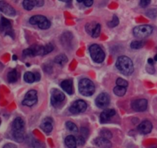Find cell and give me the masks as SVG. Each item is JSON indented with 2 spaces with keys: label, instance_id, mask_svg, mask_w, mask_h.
<instances>
[{
  "label": "cell",
  "instance_id": "6da1fadb",
  "mask_svg": "<svg viewBox=\"0 0 157 148\" xmlns=\"http://www.w3.org/2000/svg\"><path fill=\"white\" fill-rule=\"evenodd\" d=\"M116 67L121 73L124 75H130L134 71L133 61L129 57L122 55L117 58L116 61Z\"/></svg>",
  "mask_w": 157,
  "mask_h": 148
},
{
  "label": "cell",
  "instance_id": "7a4b0ae2",
  "mask_svg": "<svg viewBox=\"0 0 157 148\" xmlns=\"http://www.w3.org/2000/svg\"><path fill=\"white\" fill-rule=\"evenodd\" d=\"M12 128L14 140L18 143L22 142L25 138V122L22 118H15L12 122Z\"/></svg>",
  "mask_w": 157,
  "mask_h": 148
},
{
  "label": "cell",
  "instance_id": "3957f363",
  "mask_svg": "<svg viewBox=\"0 0 157 148\" xmlns=\"http://www.w3.org/2000/svg\"><path fill=\"white\" fill-rule=\"evenodd\" d=\"M79 92L85 97L91 96L95 92V85L92 81L88 78H83L79 81L78 84Z\"/></svg>",
  "mask_w": 157,
  "mask_h": 148
},
{
  "label": "cell",
  "instance_id": "277c9868",
  "mask_svg": "<svg viewBox=\"0 0 157 148\" xmlns=\"http://www.w3.org/2000/svg\"><path fill=\"white\" fill-rule=\"evenodd\" d=\"M90 57L96 63H102L105 59V53L99 45L93 44L89 48Z\"/></svg>",
  "mask_w": 157,
  "mask_h": 148
},
{
  "label": "cell",
  "instance_id": "5b68a950",
  "mask_svg": "<svg viewBox=\"0 0 157 148\" xmlns=\"http://www.w3.org/2000/svg\"><path fill=\"white\" fill-rule=\"evenodd\" d=\"M153 29L150 25H141L136 26L133 29V35L136 38H140V40L150 36L153 32Z\"/></svg>",
  "mask_w": 157,
  "mask_h": 148
},
{
  "label": "cell",
  "instance_id": "8992f818",
  "mask_svg": "<svg viewBox=\"0 0 157 148\" xmlns=\"http://www.w3.org/2000/svg\"><path fill=\"white\" fill-rule=\"evenodd\" d=\"M29 22L34 25H37L39 29H43V30L49 29L51 26V21L45 16L41 15H33L32 17H31L29 19Z\"/></svg>",
  "mask_w": 157,
  "mask_h": 148
},
{
  "label": "cell",
  "instance_id": "52a82bcc",
  "mask_svg": "<svg viewBox=\"0 0 157 148\" xmlns=\"http://www.w3.org/2000/svg\"><path fill=\"white\" fill-rule=\"evenodd\" d=\"M87 105L86 102L83 100H77L69 107V111L71 114L78 115V114L83 113L87 110Z\"/></svg>",
  "mask_w": 157,
  "mask_h": 148
},
{
  "label": "cell",
  "instance_id": "ba28073f",
  "mask_svg": "<svg viewBox=\"0 0 157 148\" xmlns=\"http://www.w3.org/2000/svg\"><path fill=\"white\" fill-rule=\"evenodd\" d=\"M65 99V95L63 92L58 89H52V96H51V103L54 107L59 106Z\"/></svg>",
  "mask_w": 157,
  "mask_h": 148
},
{
  "label": "cell",
  "instance_id": "9c48e42d",
  "mask_svg": "<svg viewBox=\"0 0 157 148\" xmlns=\"http://www.w3.org/2000/svg\"><path fill=\"white\" fill-rule=\"evenodd\" d=\"M0 32L6 35H10L12 38L14 37L12 23L9 19L4 17H2L1 21H0Z\"/></svg>",
  "mask_w": 157,
  "mask_h": 148
},
{
  "label": "cell",
  "instance_id": "30bf717a",
  "mask_svg": "<svg viewBox=\"0 0 157 148\" xmlns=\"http://www.w3.org/2000/svg\"><path fill=\"white\" fill-rule=\"evenodd\" d=\"M38 101L37 92L35 90H31L26 93L24 100L22 101V104L28 107H32L35 105Z\"/></svg>",
  "mask_w": 157,
  "mask_h": 148
},
{
  "label": "cell",
  "instance_id": "8fae6325",
  "mask_svg": "<svg viewBox=\"0 0 157 148\" xmlns=\"http://www.w3.org/2000/svg\"><path fill=\"white\" fill-rule=\"evenodd\" d=\"M148 105V101L147 99H137L133 101L131 103V107L136 112H143L145 111L147 108Z\"/></svg>",
  "mask_w": 157,
  "mask_h": 148
},
{
  "label": "cell",
  "instance_id": "7c38bea8",
  "mask_svg": "<svg viewBox=\"0 0 157 148\" xmlns=\"http://www.w3.org/2000/svg\"><path fill=\"white\" fill-rule=\"evenodd\" d=\"M110 98L108 94L107 93H101L95 100V104L100 108H104L107 107L110 104Z\"/></svg>",
  "mask_w": 157,
  "mask_h": 148
},
{
  "label": "cell",
  "instance_id": "4fadbf2b",
  "mask_svg": "<svg viewBox=\"0 0 157 148\" xmlns=\"http://www.w3.org/2000/svg\"><path fill=\"white\" fill-rule=\"evenodd\" d=\"M0 12L9 16H15L16 14L15 9L5 1H0Z\"/></svg>",
  "mask_w": 157,
  "mask_h": 148
},
{
  "label": "cell",
  "instance_id": "5bb4252c",
  "mask_svg": "<svg viewBox=\"0 0 157 148\" xmlns=\"http://www.w3.org/2000/svg\"><path fill=\"white\" fill-rule=\"evenodd\" d=\"M137 129L140 133L142 134H148L151 132L152 129H153V124L150 121L146 120V121H142L139 124Z\"/></svg>",
  "mask_w": 157,
  "mask_h": 148
},
{
  "label": "cell",
  "instance_id": "9a60e30c",
  "mask_svg": "<svg viewBox=\"0 0 157 148\" xmlns=\"http://www.w3.org/2000/svg\"><path fill=\"white\" fill-rule=\"evenodd\" d=\"M94 142V144L97 147L100 148H110L112 147V144L109 141V139L103 138V137H99V138H95Z\"/></svg>",
  "mask_w": 157,
  "mask_h": 148
},
{
  "label": "cell",
  "instance_id": "2e32d148",
  "mask_svg": "<svg viewBox=\"0 0 157 148\" xmlns=\"http://www.w3.org/2000/svg\"><path fill=\"white\" fill-rule=\"evenodd\" d=\"M115 114H116V111L113 109H106L101 114L100 121L101 123L107 122L112 117L114 116Z\"/></svg>",
  "mask_w": 157,
  "mask_h": 148
},
{
  "label": "cell",
  "instance_id": "e0dca14e",
  "mask_svg": "<svg viewBox=\"0 0 157 148\" xmlns=\"http://www.w3.org/2000/svg\"><path fill=\"white\" fill-rule=\"evenodd\" d=\"M41 128L46 134H50L53 129V125H52V120L50 118H46L45 119L43 120L42 123L41 124Z\"/></svg>",
  "mask_w": 157,
  "mask_h": 148
},
{
  "label": "cell",
  "instance_id": "ac0fdd59",
  "mask_svg": "<svg viewBox=\"0 0 157 148\" xmlns=\"http://www.w3.org/2000/svg\"><path fill=\"white\" fill-rule=\"evenodd\" d=\"M61 87L62 88L63 90L68 95H72L73 94V81L70 79L64 80L61 83Z\"/></svg>",
  "mask_w": 157,
  "mask_h": 148
},
{
  "label": "cell",
  "instance_id": "d6986e66",
  "mask_svg": "<svg viewBox=\"0 0 157 148\" xmlns=\"http://www.w3.org/2000/svg\"><path fill=\"white\" fill-rule=\"evenodd\" d=\"M30 48L32 50L34 56H36V55H44V46L40 45H33Z\"/></svg>",
  "mask_w": 157,
  "mask_h": 148
},
{
  "label": "cell",
  "instance_id": "ffe728a7",
  "mask_svg": "<svg viewBox=\"0 0 157 148\" xmlns=\"http://www.w3.org/2000/svg\"><path fill=\"white\" fill-rule=\"evenodd\" d=\"M65 144L68 148H76L78 143L76 138L73 135H69L65 138Z\"/></svg>",
  "mask_w": 157,
  "mask_h": 148
},
{
  "label": "cell",
  "instance_id": "44dd1931",
  "mask_svg": "<svg viewBox=\"0 0 157 148\" xmlns=\"http://www.w3.org/2000/svg\"><path fill=\"white\" fill-rule=\"evenodd\" d=\"M8 81H9V83H15L16 82L17 80H18V72L15 69L14 70H12L11 72H9L8 74Z\"/></svg>",
  "mask_w": 157,
  "mask_h": 148
},
{
  "label": "cell",
  "instance_id": "7402d4cb",
  "mask_svg": "<svg viewBox=\"0 0 157 148\" xmlns=\"http://www.w3.org/2000/svg\"><path fill=\"white\" fill-rule=\"evenodd\" d=\"M54 61L56 64H59V65H64L67 61V58L64 54H61V55L56 56Z\"/></svg>",
  "mask_w": 157,
  "mask_h": 148
},
{
  "label": "cell",
  "instance_id": "603a6c76",
  "mask_svg": "<svg viewBox=\"0 0 157 148\" xmlns=\"http://www.w3.org/2000/svg\"><path fill=\"white\" fill-rule=\"evenodd\" d=\"M127 92V88L121 87V86L117 85L116 87L113 88V93L118 97H123Z\"/></svg>",
  "mask_w": 157,
  "mask_h": 148
},
{
  "label": "cell",
  "instance_id": "cb8c5ba5",
  "mask_svg": "<svg viewBox=\"0 0 157 148\" xmlns=\"http://www.w3.org/2000/svg\"><path fill=\"white\" fill-rule=\"evenodd\" d=\"M24 81H25V82L29 83V84H32V83L35 82V74L30 72H25L24 75Z\"/></svg>",
  "mask_w": 157,
  "mask_h": 148
},
{
  "label": "cell",
  "instance_id": "d4e9b609",
  "mask_svg": "<svg viewBox=\"0 0 157 148\" xmlns=\"http://www.w3.org/2000/svg\"><path fill=\"white\" fill-rule=\"evenodd\" d=\"M144 45V41L142 40H136L133 41L130 44V48L133 49H140Z\"/></svg>",
  "mask_w": 157,
  "mask_h": 148
},
{
  "label": "cell",
  "instance_id": "484cf974",
  "mask_svg": "<svg viewBox=\"0 0 157 148\" xmlns=\"http://www.w3.org/2000/svg\"><path fill=\"white\" fill-rule=\"evenodd\" d=\"M22 6L23 8L27 11L32 10V9L35 7V5H34L32 0H23Z\"/></svg>",
  "mask_w": 157,
  "mask_h": 148
},
{
  "label": "cell",
  "instance_id": "4316f807",
  "mask_svg": "<svg viewBox=\"0 0 157 148\" xmlns=\"http://www.w3.org/2000/svg\"><path fill=\"white\" fill-rule=\"evenodd\" d=\"M65 126H66V128H67L68 130H70V131L75 132V133H77V132L78 131V127L76 126V124H74V123L71 122V121H67V122H66Z\"/></svg>",
  "mask_w": 157,
  "mask_h": 148
},
{
  "label": "cell",
  "instance_id": "83f0119b",
  "mask_svg": "<svg viewBox=\"0 0 157 148\" xmlns=\"http://www.w3.org/2000/svg\"><path fill=\"white\" fill-rule=\"evenodd\" d=\"M101 25L100 24H97L95 28L94 29L93 32L91 33V36L93 38H98V37L100 36V34H101Z\"/></svg>",
  "mask_w": 157,
  "mask_h": 148
},
{
  "label": "cell",
  "instance_id": "f1b7e54d",
  "mask_svg": "<svg viewBox=\"0 0 157 148\" xmlns=\"http://www.w3.org/2000/svg\"><path fill=\"white\" fill-rule=\"evenodd\" d=\"M97 24H98V23L94 22V21H92V22H89L85 26L86 31H87V32L89 34V35H91L92 32H93L94 29Z\"/></svg>",
  "mask_w": 157,
  "mask_h": 148
},
{
  "label": "cell",
  "instance_id": "f546056e",
  "mask_svg": "<svg viewBox=\"0 0 157 148\" xmlns=\"http://www.w3.org/2000/svg\"><path fill=\"white\" fill-rule=\"evenodd\" d=\"M119 24V18L117 15H113V19L111 20L110 21L107 22V25L110 28H113L115 26H117V25Z\"/></svg>",
  "mask_w": 157,
  "mask_h": 148
},
{
  "label": "cell",
  "instance_id": "4dcf8cb0",
  "mask_svg": "<svg viewBox=\"0 0 157 148\" xmlns=\"http://www.w3.org/2000/svg\"><path fill=\"white\" fill-rule=\"evenodd\" d=\"M101 134V137H103V138H105L107 139H110V138H112V133L110 131V130H107V129H103L102 130L100 133Z\"/></svg>",
  "mask_w": 157,
  "mask_h": 148
},
{
  "label": "cell",
  "instance_id": "1f68e13d",
  "mask_svg": "<svg viewBox=\"0 0 157 148\" xmlns=\"http://www.w3.org/2000/svg\"><path fill=\"white\" fill-rule=\"evenodd\" d=\"M116 82H117V85L118 86H121V87H124V88L128 87V82H127L125 79H124V78H117Z\"/></svg>",
  "mask_w": 157,
  "mask_h": 148
},
{
  "label": "cell",
  "instance_id": "d6a6232c",
  "mask_svg": "<svg viewBox=\"0 0 157 148\" xmlns=\"http://www.w3.org/2000/svg\"><path fill=\"white\" fill-rule=\"evenodd\" d=\"M22 55L24 57H34L33 52H32V50L31 49V48L25 49L22 52Z\"/></svg>",
  "mask_w": 157,
  "mask_h": 148
},
{
  "label": "cell",
  "instance_id": "836d02e7",
  "mask_svg": "<svg viewBox=\"0 0 157 148\" xmlns=\"http://www.w3.org/2000/svg\"><path fill=\"white\" fill-rule=\"evenodd\" d=\"M54 46L53 45L49 43V44H47L46 45H44V55H47V54L50 53L53 51Z\"/></svg>",
  "mask_w": 157,
  "mask_h": 148
},
{
  "label": "cell",
  "instance_id": "e575fe53",
  "mask_svg": "<svg viewBox=\"0 0 157 148\" xmlns=\"http://www.w3.org/2000/svg\"><path fill=\"white\" fill-rule=\"evenodd\" d=\"M150 2H151V0H140V5L142 8H146L150 4Z\"/></svg>",
  "mask_w": 157,
  "mask_h": 148
},
{
  "label": "cell",
  "instance_id": "d590c367",
  "mask_svg": "<svg viewBox=\"0 0 157 148\" xmlns=\"http://www.w3.org/2000/svg\"><path fill=\"white\" fill-rule=\"evenodd\" d=\"M81 135H82V137H84V138H87L89 134L88 129L86 128V127H81Z\"/></svg>",
  "mask_w": 157,
  "mask_h": 148
},
{
  "label": "cell",
  "instance_id": "8d00e7d4",
  "mask_svg": "<svg viewBox=\"0 0 157 148\" xmlns=\"http://www.w3.org/2000/svg\"><path fill=\"white\" fill-rule=\"evenodd\" d=\"M32 1L36 7H41L44 5V0H32Z\"/></svg>",
  "mask_w": 157,
  "mask_h": 148
},
{
  "label": "cell",
  "instance_id": "74e56055",
  "mask_svg": "<svg viewBox=\"0 0 157 148\" xmlns=\"http://www.w3.org/2000/svg\"><path fill=\"white\" fill-rule=\"evenodd\" d=\"M147 15L150 18H155L156 16V11L154 10V9H151V10L147 12Z\"/></svg>",
  "mask_w": 157,
  "mask_h": 148
},
{
  "label": "cell",
  "instance_id": "f35d334b",
  "mask_svg": "<svg viewBox=\"0 0 157 148\" xmlns=\"http://www.w3.org/2000/svg\"><path fill=\"white\" fill-rule=\"evenodd\" d=\"M84 5L85 6H87V7H90V6H91L92 5H93L94 3V0H84Z\"/></svg>",
  "mask_w": 157,
  "mask_h": 148
},
{
  "label": "cell",
  "instance_id": "ab89813d",
  "mask_svg": "<svg viewBox=\"0 0 157 148\" xmlns=\"http://www.w3.org/2000/svg\"><path fill=\"white\" fill-rule=\"evenodd\" d=\"M84 142H85V140H84V137L81 136L78 138L77 143H78V144H79V145H83V144H84Z\"/></svg>",
  "mask_w": 157,
  "mask_h": 148
},
{
  "label": "cell",
  "instance_id": "60d3db41",
  "mask_svg": "<svg viewBox=\"0 0 157 148\" xmlns=\"http://www.w3.org/2000/svg\"><path fill=\"white\" fill-rule=\"evenodd\" d=\"M2 148H17V147L15 145V144H10V143H9V144H5Z\"/></svg>",
  "mask_w": 157,
  "mask_h": 148
},
{
  "label": "cell",
  "instance_id": "b9f144b4",
  "mask_svg": "<svg viewBox=\"0 0 157 148\" xmlns=\"http://www.w3.org/2000/svg\"><path fill=\"white\" fill-rule=\"evenodd\" d=\"M35 81H38L40 80V78H41V76H40L39 73L38 72H35Z\"/></svg>",
  "mask_w": 157,
  "mask_h": 148
},
{
  "label": "cell",
  "instance_id": "7bdbcfd3",
  "mask_svg": "<svg viewBox=\"0 0 157 148\" xmlns=\"http://www.w3.org/2000/svg\"><path fill=\"white\" fill-rule=\"evenodd\" d=\"M148 64H151V65H153V64H154V60H153V58H149Z\"/></svg>",
  "mask_w": 157,
  "mask_h": 148
},
{
  "label": "cell",
  "instance_id": "ee69618b",
  "mask_svg": "<svg viewBox=\"0 0 157 148\" xmlns=\"http://www.w3.org/2000/svg\"><path fill=\"white\" fill-rule=\"evenodd\" d=\"M154 60H155V61H157V55H155V57H154Z\"/></svg>",
  "mask_w": 157,
  "mask_h": 148
},
{
  "label": "cell",
  "instance_id": "f6af8a7d",
  "mask_svg": "<svg viewBox=\"0 0 157 148\" xmlns=\"http://www.w3.org/2000/svg\"><path fill=\"white\" fill-rule=\"evenodd\" d=\"M77 1H78V2H84V0H77Z\"/></svg>",
  "mask_w": 157,
  "mask_h": 148
},
{
  "label": "cell",
  "instance_id": "bcb514c9",
  "mask_svg": "<svg viewBox=\"0 0 157 148\" xmlns=\"http://www.w3.org/2000/svg\"><path fill=\"white\" fill-rule=\"evenodd\" d=\"M60 1H61V2H67V1H68V0H60Z\"/></svg>",
  "mask_w": 157,
  "mask_h": 148
}]
</instances>
